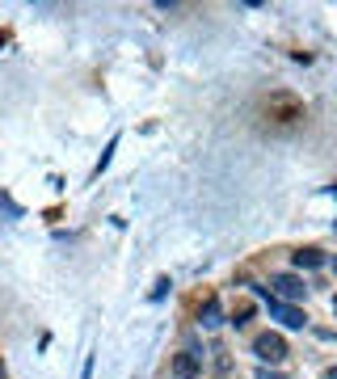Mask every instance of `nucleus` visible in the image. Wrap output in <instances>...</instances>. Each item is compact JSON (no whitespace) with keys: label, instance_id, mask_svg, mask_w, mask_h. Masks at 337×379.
Listing matches in <instances>:
<instances>
[{"label":"nucleus","instance_id":"obj_3","mask_svg":"<svg viewBox=\"0 0 337 379\" xmlns=\"http://www.w3.org/2000/svg\"><path fill=\"white\" fill-rule=\"evenodd\" d=\"M304 291H308V286L299 283L295 274H274V279H270V295H274V299H283V303L304 299Z\"/></svg>","mask_w":337,"mask_h":379},{"label":"nucleus","instance_id":"obj_7","mask_svg":"<svg viewBox=\"0 0 337 379\" xmlns=\"http://www.w3.org/2000/svg\"><path fill=\"white\" fill-rule=\"evenodd\" d=\"M249 316H253V308L244 303V308H237V316H232V325H237V329H244V325H249Z\"/></svg>","mask_w":337,"mask_h":379},{"label":"nucleus","instance_id":"obj_6","mask_svg":"<svg viewBox=\"0 0 337 379\" xmlns=\"http://www.w3.org/2000/svg\"><path fill=\"white\" fill-rule=\"evenodd\" d=\"M295 266H299V270H316V266H325V253H321V249H299V253H295Z\"/></svg>","mask_w":337,"mask_h":379},{"label":"nucleus","instance_id":"obj_1","mask_svg":"<svg viewBox=\"0 0 337 379\" xmlns=\"http://www.w3.org/2000/svg\"><path fill=\"white\" fill-rule=\"evenodd\" d=\"M257 295L266 299L270 316H274V321H279L283 329H304V325H308V316H304V312H299L295 303H283V299H274V295H270V286H257Z\"/></svg>","mask_w":337,"mask_h":379},{"label":"nucleus","instance_id":"obj_10","mask_svg":"<svg viewBox=\"0 0 337 379\" xmlns=\"http://www.w3.org/2000/svg\"><path fill=\"white\" fill-rule=\"evenodd\" d=\"M0 47H4V30H0Z\"/></svg>","mask_w":337,"mask_h":379},{"label":"nucleus","instance_id":"obj_8","mask_svg":"<svg viewBox=\"0 0 337 379\" xmlns=\"http://www.w3.org/2000/svg\"><path fill=\"white\" fill-rule=\"evenodd\" d=\"M257 379H287V375H279V371H270V367H261V371H257Z\"/></svg>","mask_w":337,"mask_h":379},{"label":"nucleus","instance_id":"obj_2","mask_svg":"<svg viewBox=\"0 0 337 379\" xmlns=\"http://www.w3.org/2000/svg\"><path fill=\"white\" fill-rule=\"evenodd\" d=\"M253 354H257L261 363H270V367H274V363H283V358H287V341H283L279 333H261V337L253 341Z\"/></svg>","mask_w":337,"mask_h":379},{"label":"nucleus","instance_id":"obj_11","mask_svg":"<svg viewBox=\"0 0 337 379\" xmlns=\"http://www.w3.org/2000/svg\"><path fill=\"white\" fill-rule=\"evenodd\" d=\"M0 379H4V363H0Z\"/></svg>","mask_w":337,"mask_h":379},{"label":"nucleus","instance_id":"obj_5","mask_svg":"<svg viewBox=\"0 0 337 379\" xmlns=\"http://www.w3.org/2000/svg\"><path fill=\"white\" fill-rule=\"evenodd\" d=\"M198 325H202V329H215V325H224V312H219V299H207V303L198 308Z\"/></svg>","mask_w":337,"mask_h":379},{"label":"nucleus","instance_id":"obj_9","mask_svg":"<svg viewBox=\"0 0 337 379\" xmlns=\"http://www.w3.org/2000/svg\"><path fill=\"white\" fill-rule=\"evenodd\" d=\"M329 379H337V367H333V371H329Z\"/></svg>","mask_w":337,"mask_h":379},{"label":"nucleus","instance_id":"obj_4","mask_svg":"<svg viewBox=\"0 0 337 379\" xmlns=\"http://www.w3.org/2000/svg\"><path fill=\"white\" fill-rule=\"evenodd\" d=\"M198 371H202V354H198V350H182V354L173 358V375L194 379Z\"/></svg>","mask_w":337,"mask_h":379},{"label":"nucleus","instance_id":"obj_12","mask_svg":"<svg viewBox=\"0 0 337 379\" xmlns=\"http://www.w3.org/2000/svg\"><path fill=\"white\" fill-rule=\"evenodd\" d=\"M333 312H337V299H333Z\"/></svg>","mask_w":337,"mask_h":379}]
</instances>
